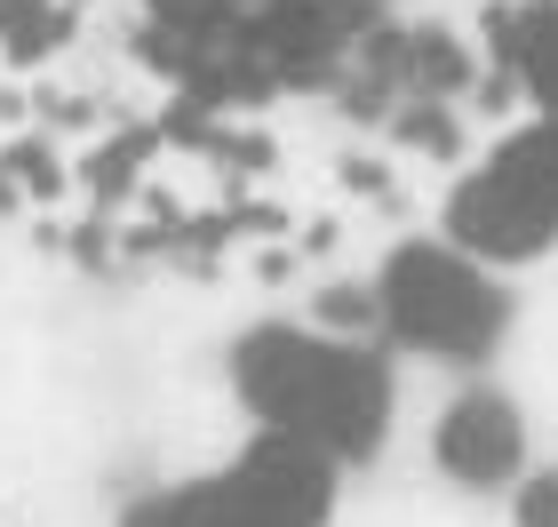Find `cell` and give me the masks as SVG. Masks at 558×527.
Segmentation results:
<instances>
[{
	"label": "cell",
	"instance_id": "obj_1",
	"mask_svg": "<svg viewBox=\"0 0 558 527\" xmlns=\"http://www.w3.org/2000/svg\"><path fill=\"white\" fill-rule=\"evenodd\" d=\"M223 392L247 432L312 447L336 471H367L399 432V360L375 336L319 320H247L223 344Z\"/></svg>",
	"mask_w": 558,
	"mask_h": 527
},
{
	"label": "cell",
	"instance_id": "obj_2",
	"mask_svg": "<svg viewBox=\"0 0 558 527\" xmlns=\"http://www.w3.org/2000/svg\"><path fill=\"white\" fill-rule=\"evenodd\" d=\"M519 328V280L471 264L439 232L399 240L375 264V344L399 368H447V375H487L495 351Z\"/></svg>",
	"mask_w": 558,
	"mask_h": 527
},
{
	"label": "cell",
	"instance_id": "obj_3",
	"mask_svg": "<svg viewBox=\"0 0 558 527\" xmlns=\"http://www.w3.org/2000/svg\"><path fill=\"white\" fill-rule=\"evenodd\" d=\"M343 495H351V471L319 464L312 447L240 432L232 456L136 488L112 512V527H336Z\"/></svg>",
	"mask_w": 558,
	"mask_h": 527
},
{
	"label": "cell",
	"instance_id": "obj_4",
	"mask_svg": "<svg viewBox=\"0 0 558 527\" xmlns=\"http://www.w3.org/2000/svg\"><path fill=\"white\" fill-rule=\"evenodd\" d=\"M447 248H463L471 264L502 272H535L558 256V120H519L478 153L439 200L430 224Z\"/></svg>",
	"mask_w": 558,
	"mask_h": 527
},
{
	"label": "cell",
	"instance_id": "obj_5",
	"mask_svg": "<svg viewBox=\"0 0 558 527\" xmlns=\"http://www.w3.org/2000/svg\"><path fill=\"white\" fill-rule=\"evenodd\" d=\"M535 464V423L502 384L463 375L454 399L430 416V471L463 495H511Z\"/></svg>",
	"mask_w": 558,
	"mask_h": 527
},
{
	"label": "cell",
	"instance_id": "obj_6",
	"mask_svg": "<svg viewBox=\"0 0 558 527\" xmlns=\"http://www.w3.org/2000/svg\"><path fill=\"white\" fill-rule=\"evenodd\" d=\"M487 48L526 105L519 120H558V0H495Z\"/></svg>",
	"mask_w": 558,
	"mask_h": 527
},
{
	"label": "cell",
	"instance_id": "obj_7",
	"mask_svg": "<svg viewBox=\"0 0 558 527\" xmlns=\"http://www.w3.org/2000/svg\"><path fill=\"white\" fill-rule=\"evenodd\" d=\"M502 504H511V527H558V456H535Z\"/></svg>",
	"mask_w": 558,
	"mask_h": 527
}]
</instances>
